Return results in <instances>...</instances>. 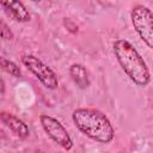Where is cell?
Segmentation results:
<instances>
[{"mask_svg":"<svg viewBox=\"0 0 153 153\" xmlns=\"http://www.w3.org/2000/svg\"><path fill=\"white\" fill-rule=\"evenodd\" d=\"M130 19L139 37L153 49V11L145 5H135L130 12Z\"/></svg>","mask_w":153,"mask_h":153,"instance_id":"cell-3","label":"cell"},{"mask_svg":"<svg viewBox=\"0 0 153 153\" xmlns=\"http://www.w3.org/2000/svg\"><path fill=\"white\" fill-rule=\"evenodd\" d=\"M1 37L4 39H7V41H11L13 38L12 31L10 30V27L7 26V24L4 20H1Z\"/></svg>","mask_w":153,"mask_h":153,"instance_id":"cell-10","label":"cell"},{"mask_svg":"<svg viewBox=\"0 0 153 153\" xmlns=\"http://www.w3.org/2000/svg\"><path fill=\"white\" fill-rule=\"evenodd\" d=\"M0 120L1 122L8 128L11 129L18 137L20 139H25L29 136L30 130L29 127L26 126V123L24 121H22L20 118H18L16 115L11 114V112H6V111H1L0 112Z\"/></svg>","mask_w":153,"mask_h":153,"instance_id":"cell-7","label":"cell"},{"mask_svg":"<svg viewBox=\"0 0 153 153\" xmlns=\"http://www.w3.org/2000/svg\"><path fill=\"white\" fill-rule=\"evenodd\" d=\"M69 75L73 80V82L81 90H85L90 86V75L86 69V67L81 63H73L69 67Z\"/></svg>","mask_w":153,"mask_h":153,"instance_id":"cell-8","label":"cell"},{"mask_svg":"<svg viewBox=\"0 0 153 153\" xmlns=\"http://www.w3.org/2000/svg\"><path fill=\"white\" fill-rule=\"evenodd\" d=\"M22 63L42 82L47 88L55 90L59 86V79L56 73L44 63L39 57L32 54H25L22 56Z\"/></svg>","mask_w":153,"mask_h":153,"instance_id":"cell-4","label":"cell"},{"mask_svg":"<svg viewBox=\"0 0 153 153\" xmlns=\"http://www.w3.org/2000/svg\"><path fill=\"white\" fill-rule=\"evenodd\" d=\"M4 92H5V84H4V80H1V94L4 96Z\"/></svg>","mask_w":153,"mask_h":153,"instance_id":"cell-11","label":"cell"},{"mask_svg":"<svg viewBox=\"0 0 153 153\" xmlns=\"http://www.w3.org/2000/svg\"><path fill=\"white\" fill-rule=\"evenodd\" d=\"M114 55L127 76L140 87H145L151 81V72L146 61L135 47L124 38H118L112 43Z\"/></svg>","mask_w":153,"mask_h":153,"instance_id":"cell-2","label":"cell"},{"mask_svg":"<svg viewBox=\"0 0 153 153\" xmlns=\"http://www.w3.org/2000/svg\"><path fill=\"white\" fill-rule=\"evenodd\" d=\"M31 1H33V2H38V1H41V0H31Z\"/></svg>","mask_w":153,"mask_h":153,"instance_id":"cell-12","label":"cell"},{"mask_svg":"<svg viewBox=\"0 0 153 153\" xmlns=\"http://www.w3.org/2000/svg\"><path fill=\"white\" fill-rule=\"evenodd\" d=\"M0 65H1L2 71H5L6 73H8L10 75L16 76V78H18V76L22 75V71H20V68L18 67V65L16 62H13L11 60H7L6 57H1L0 59Z\"/></svg>","mask_w":153,"mask_h":153,"instance_id":"cell-9","label":"cell"},{"mask_svg":"<svg viewBox=\"0 0 153 153\" xmlns=\"http://www.w3.org/2000/svg\"><path fill=\"white\" fill-rule=\"evenodd\" d=\"M39 123L45 134L61 148H63L65 151H71L73 148V140L69 136L67 129L61 124L59 120L50 115L42 114L39 116Z\"/></svg>","mask_w":153,"mask_h":153,"instance_id":"cell-5","label":"cell"},{"mask_svg":"<svg viewBox=\"0 0 153 153\" xmlns=\"http://www.w3.org/2000/svg\"><path fill=\"white\" fill-rule=\"evenodd\" d=\"M5 13L19 23H26L31 19V16L20 0H0Z\"/></svg>","mask_w":153,"mask_h":153,"instance_id":"cell-6","label":"cell"},{"mask_svg":"<svg viewBox=\"0 0 153 153\" xmlns=\"http://www.w3.org/2000/svg\"><path fill=\"white\" fill-rule=\"evenodd\" d=\"M76 129L99 143H109L115 137V129L108 116L94 108H78L72 114Z\"/></svg>","mask_w":153,"mask_h":153,"instance_id":"cell-1","label":"cell"}]
</instances>
